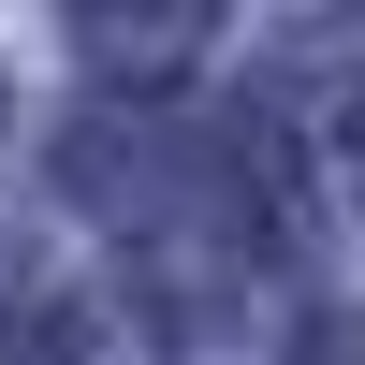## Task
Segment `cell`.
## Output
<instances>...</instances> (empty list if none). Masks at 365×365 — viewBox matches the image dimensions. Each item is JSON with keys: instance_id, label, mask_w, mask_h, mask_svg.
Segmentation results:
<instances>
[{"instance_id": "1", "label": "cell", "mask_w": 365, "mask_h": 365, "mask_svg": "<svg viewBox=\"0 0 365 365\" xmlns=\"http://www.w3.org/2000/svg\"><path fill=\"white\" fill-rule=\"evenodd\" d=\"M205 29H220V0H73V44H88V73H117V88H161V73H190V58H205Z\"/></svg>"}]
</instances>
